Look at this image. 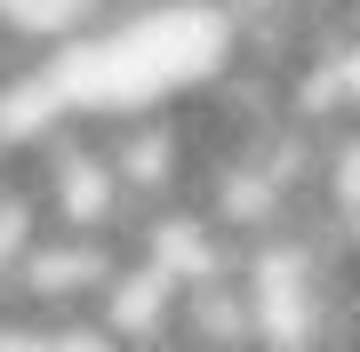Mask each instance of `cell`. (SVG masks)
Wrapping results in <instances>:
<instances>
[{
	"label": "cell",
	"instance_id": "6da1fadb",
	"mask_svg": "<svg viewBox=\"0 0 360 352\" xmlns=\"http://www.w3.org/2000/svg\"><path fill=\"white\" fill-rule=\"evenodd\" d=\"M8 176H16V144L0 136V184H8Z\"/></svg>",
	"mask_w": 360,
	"mask_h": 352
}]
</instances>
